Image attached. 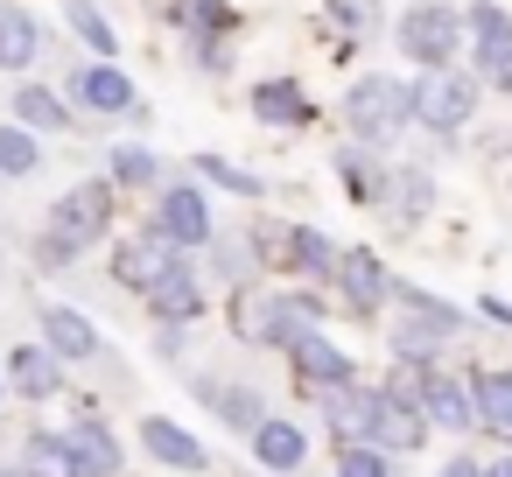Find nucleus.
I'll return each mask as SVG.
<instances>
[{
  "instance_id": "obj_16",
  "label": "nucleus",
  "mask_w": 512,
  "mask_h": 477,
  "mask_svg": "<svg viewBox=\"0 0 512 477\" xmlns=\"http://www.w3.org/2000/svg\"><path fill=\"white\" fill-rule=\"evenodd\" d=\"M43 57V22L22 0H0V78H29Z\"/></svg>"
},
{
  "instance_id": "obj_35",
  "label": "nucleus",
  "mask_w": 512,
  "mask_h": 477,
  "mask_svg": "<svg viewBox=\"0 0 512 477\" xmlns=\"http://www.w3.org/2000/svg\"><path fill=\"white\" fill-rule=\"evenodd\" d=\"M288 232H295V225H281V218H253V225H246V246H253L260 274H288Z\"/></svg>"
},
{
  "instance_id": "obj_42",
  "label": "nucleus",
  "mask_w": 512,
  "mask_h": 477,
  "mask_svg": "<svg viewBox=\"0 0 512 477\" xmlns=\"http://www.w3.org/2000/svg\"><path fill=\"white\" fill-rule=\"evenodd\" d=\"M435 477H484V463H477V456H449Z\"/></svg>"
},
{
  "instance_id": "obj_4",
  "label": "nucleus",
  "mask_w": 512,
  "mask_h": 477,
  "mask_svg": "<svg viewBox=\"0 0 512 477\" xmlns=\"http://www.w3.org/2000/svg\"><path fill=\"white\" fill-rule=\"evenodd\" d=\"M463 36H470V71L477 85L491 92H512V8H498V0H470L463 8Z\"/></svg>"
},
{
  "instance_id": "obj_41",
  "label": "nucleus",
  "mask_w": 512,
  "mask_h": 477,
  "mask_svg": "<svg viewBox=\"0 0 512 477\" xmlns=\"http://www.w3.org/2000/svg\"><path fill=\"white\" fill-rule=\"evenodd\" d=\"M155 351L176 358V351H183V323H155Z\"/></svg>"
},
{
  "instance_id": "obj_38",
  "label": "nucleus",
  "mask_w": 512,
  "mask_h": 477,
  "mask_svg": "<svg viewBox=\"0 0 512 477\" xmlns=\"http://www.w3.org/2000/svg\"><path fill=\"white\" fill-rule=\"evenodd\" d=\"M330 29H337L344 43L372 36V29H379V0H330Z\"/></svg>"
},
{
  "instance_id": "obj_37",
  "label": "nucleus",
  "mask_w": 512,
  "mask_h": 477,
  "mask_svg": "<svg viewBox=\"0 0 512 477\" xmlns=\"http://www.w3.org/2000/svg\"><path fill=\"white\" fill-rule=\"evenodd\" d=\"M337 477H393V456L379 442H337Z\"/></svg>"
},
{
  "instance_id": "obj_10",
  "label": "nucleus",
  "mask_w": 512,
  "mask_h": 477,
  "mask_svg": "<svg viewBox=\"0 0 512 477\" xmlns=\"http://www.w3.org/2000/svg\"><path fill=\"white\" fill-rule=\"evenodd\" d=\"M288 365H295V379H302V386H316V393H330V386H351V379H358V358H351L330 330L295 337V344H288Z\"/></svg>"
},
{
  "instance_id": "obj_26",
  "label": "nucleus",
  "mask_w": 512,
  "mask_h": 477,
  "mask_svg": "<svg viewBox=\"0 0 512 477\" xmlns=\"http://www.w3.org/2000/svg\"><path fill=\"white\" fill-rule=\"evenodd\" d=\"M470 393H477V428L512 442V372H470Z\"/></svg>"
},
{
  "instance_id": "obj_43",
  "label": "nucleus",
  "mask_w": 512,
  "mask_h": 477,
  "mask_svg": "<svg viewBox=\"0 0 512 477\" xmlns=\"http://www.w3.org/2000/svg\"><path fill=\"white\" fill-rule=\"evenodd\" d=\"M484 316H491V323H505V330H512V302H505V295H484Z\"/></svg>"
},
{
  "instance_id": "obj_21",
  "label": "nucleus",
  "mask_w": 512,
  "mask_h": 477,
  "mask_svg": "<svg viewBox=\"0 0 512 477\" xmlns=\"http://www.w3.org/2000/svg\"><path fill=\"white\" fill-rule=\"evenodd\" d=\"M43 344H50L64 365L99 358V330H92V316H85V309H64V302H43Z\"/></svg>"
},
{
  "instance_id": "obj_45",
  "label": "nucleus",
  "mask_w": 512,
  "mask_h": 477,
  "mask_svg": "<svg viewBox=\"0 0 512 477\" xmlns=\"http://www.w3.org/2000/svg\"><path fill=\"white\" fill-rule=\"evenodd\" d=\"M0 477H29V470H22V463H0Z\"/></svg>"
},
{
  "instance_id": "obj_34",
  "label": "nucleus",
  "mask_w": 512,
  "mask_h": 477,
  "mask_svg": "<svg viewBox=\"0 0 512 477\" xmlns=\"http://www.w3.org/2000/svg\"><path fill=\"white\" fill-rule=\"evenodd\" d=\"M29 477H78V456H71V435H29V456H22Z\"/></svg>"
},
{
  "instance_id": "obj_27",
  "label": "nucleus",
  "mask_w": 512,
  "mask_h": 477,
  "mask_svg": "<svg viewBox=\"0 0 512 477\" xmlns=\"http://www.w3.org/2000/svg\"><path fill=\"white\" fill-rule=\"evenodd\" d=\"M43 169V134H29L22 120H0V183H29Z\"/></svg>"
},
{
  "instance_id": "obj_31",
  "label": "nucleus",
  "mask_w": 512,
  "mask_h": 477,
  "mask_svg": "<svg viewBox=\"0 0 512 477\" xmlns=\"http://www.w3.org/2000/svg\"><path fill=\"white\" fill-rule=\"evenodd\" d=\"M330 267H337V246H330V232H316V225H295V232H288V274H302V281H330Z\"/></svg>"
},
{
  "instance_id": "obj_2",
  "label": "nucleus",
  "mask_w": 512,
  "mask_h": 477,
  "mask_svg": "<svg viewBox=\"0 0 512 477\" xmlns=\"http://www.w3.org/2000/svg\"><path fill=\"white\" fill-rule=\"evenodd\" d=\"M477 99H484L477 71H463V64L421 71V78H414V127L435 134L442 148H456V141L470 134V120H477Z\"/></svg>"
},
{
  "instance_id": "obj_11",
  "label": "nucleus",
  "mask_w": 512,
  "mask_h": 477,
  "mask_svg": "<svg viewBox=\"0 0 512 477\" xmlns=\"http://www.w3.org/2000/svg\"><path fill=\"white\" fill-rule=\"evenodd\" d=\"M421 414H428V428H442V435H470L477 428V393H470V379H456V372H428L421 379Z\"/></svg>"
},
{
  "instance_id": "obj_9",
  "label": "nucleus",
  "mask_w": 512,
  "mask_h": 477,
  "mask_svg": "<svg viewBox=\"0 0 512 477\" xmlns=\"http://www.w3.org/2000/svg\"><path fill=\"white\" fill-rule=\"evenodd\" d=\"M330 288H337V302H344V309L372 316V309L393 295V274H386V260H379L372 246H344V253H337V267H330Z\"/></svg>"
},
{
  "instance_id": "obj_3",
  "label": "nucleus",
  "mask_w": 512,
  "mask_h": 477,
  "mask_svg": "<svg viewBox=\"0 0 512 477\" xmlns=\"http://www.w3.org/2000/svg\"><path fill=\"white\" fill-rule=\"evenodd\" d=\"M393 50H400L407 64H421V71L456 64V57L470 50V36H463V8H456V0H407L400 22H393Z\"/></svg>"
},
{
  "instance_id": "obj_44",
  "label": "nucleus",
  "mask_w": 512,
  "mask_h": 477,
  "mask_svg": "<svg viewBox=\"0 0 512 477\" xmlns=\"http://www.w3.org/2000/svg\"><path fill=\"white\" fill-rule=\"evenodd\" d=\"M484 477H512V456H498V463H491V470H484Z\"/></svg>"
},
{
  "instance_id": "obj_30",
  "label": "nucleus",
  "mask_w": 512,
  "mask_h": 477,
  "mask_svg": "<svg viewBox=\"0 0 512 477\" xmlns=\"http://www.w3.org/2000/svg\"><path fill=\"white\" fill-rule=\"evenodd\" d=\"M64 29L92 50V57H120V29L106 22V8L99 0H64Z\"/></svg>"
},
{
  "instance_id": "obj_8",
  "label": "nucleus",
  "mask_w": 512,
  "mask_h": 477,
  "mask_svg": "<svg viewBox=\"0 0 512 477\" xmlns=\"http://www.w3.org/2000/svg\"><path fill=\"white\" fill-rule=\"evenodd\" d=\"M155 232H169L183 253H204L211 239H218V225H211V197L197 190V183H162V204H155Z\"/></svg>"
},
{
  "instance_id": "obj_32",
  "label": "nucleus",
  "mask_w": 512,
  "mask_h": 477,
  "mask_svg": "<svg viewBox=\"0 0 512 477\" xmlns=\"http://www.w3.org/2000/svg\"><path fill=\"white\" fill-rule=\"evenodd\" d=\"M190 169L211 183V190H232V197H246V204H260L267 197V176H253V169H239V162H225V155H190Z\"/></svg>"
},
{
  "instance_id": "obj_14",
  "label": "nucleus",
  "mask_w": 512,
  "mask_h": 477,
  "mask_svg": "<svg viewBox=\"0 0 512 477\" xmlns=\"http://www.w3.org/2000/svg\"><path fill=\"white\" fill-rule=\"evenodd\" d=\"M246 106H253V120H260V127H316V106H309L302 78H288V71L260 78V85L246 92Z\"/></svg>"
},
{
  "instance_id": "obj_19",
  "label": "nucleus",
  "mask_w": 512,
  "mask_h": 477,
  "mask_svg": "<svg viewBox=\"0 0 512 477\" xmlns=\"http://www.w3.org/2000/svg\"><path fill=\"white\" fill-rule=\"evenodd\" d=\"M8 113H15L29 134H71V127H78V106H71L57 85H36V78L15 85V106H8Z\"/></svg>"
},
{
  "instance_id": "obj_20",
  "label": "nucleus",
  "mask_w": 512,
  "mask_h": 477,
  "mask_svg": "<svg viewBox=\"0 0 512 477\" xmlns=\"http://www.w3.org/2000/svg\"><path fill=\"white\" fill-rule=\"evenodd\" d=\"M386 155H372V148H358V141H344L337 155H330V176H337V190L351 197V204H379V190H386Z\"/></svg>"
},
{
  "instance_id": "obj_28",
  "label": "nucleus",
  "mask_w": 512,
  "mask_h": 477,
  "mask_svg": "<svg viewBox=\"0 0 512 477\" xmlns=\"http://www.w3.org/2000/svg\"><path fill=\"white\" fill-rule=\"evenodd\" d=\"M106 183H113V190H155V183H162V155L141 148V141H113Z\"/></svg>"
},
{
  "instance_id": "obj_33",
  "label": "nucleus",
  "mask_w": 512,
  "mask_h": 477,
  "mask_svg": "<svg viewBox=\"0 0 512 477\" xmlns=\"http://www.w3.org/2000/svg\"><path fill=\"white\" fill-rule=\"evenodd\" d=\"M204 253H211V274H218V281H232V295L260 281V260H253V246H246V239H211Z\"/></svg>"
},
{
  "instance_id": "obj_18",
  "label": "nucleus",
  "mask_w": 512,
  "mask_h": 477,
  "mask_svg": "<svg viewBox=\"0 0 512 477\" xmlns=\"http://www.w3.org/2000/svg\"><path fill=\"white\" fill-rule=\"evenodd\" d=\"M246 442H253V463H260V470H274V477H295V470H302V456H309V435H302L288 414H267Z\"/></svg>"
},
{
  "instance_id": "obj_39",
  "label": "nucleus",
  "mask_w": 512,
  "mask_h": 477,
  "mask_svg": "<svg viewBox=\"0 0 512 477\" xmlns=\"http://www.w3.org/2000/svg\"><path fill=\"white\" fill-rule=\"evenodd\" d=\"M183 50H190V64L204 71V78H225L239 57H232V36H183Z\"/></svg>"
},
{
  "instance_id": "obj_17",
  "label": "nucleus",
  "mask_w": 512,
  "mask_h": 477,
  "mask_svg": "<svg viewBox=\"0 0 512 477\" xmlns=\"http://www.w3.org/2000/svg\"><path fill=\"white\" fill-rule=\"evenodd\" d=\"M8 386H15L22 400H57V393H64V358H57L50 344H15V351H8Z\"/></svg>"
},
{
  "instance_id": "obj_5",
  "label": "nucleus",
  "mask_w": 512,
  "mask_h": 477,
  "mask_svg": "<svg viewBox=\"0 0 512 477\" xmlns=\"http://www.w3.org/2000/svg\"><path fill=\"white\" fill-rule=\"evenodd\" d=\"M183 260H190V253H183L169 232L141 225V232H127V239L113 246V288H127V295H155Z\"/></svg>"
},
{
  "instance_id": "obj_23",
  "label": "nucleus",
  "mask_w": 512,
  "mask_h": 477,
  "mask_svg": "<svg viewBox=\"0 0 512 477\" xmlns=\"http://www.w3.org/2000/svg\"><path fill=\"white\" fill-rule=\"evenodd\" d=\"M71 456H78V477H120V435L106 421H78Z\"/></svg>"
},
{
  "instance_id": "obj_25",
  "label": "nucleus",
  "mask_w": 512,
  "mask_h": 477,
  "mask_svg": "<svg viewBox=\"0 0 512 477\" xmlns=\"http://www.w3.org/2000/svg\"><path fill=\"white\" fill-rule=\"evenodd\" d=\"M197 393H204V400H211V414H218L225 428H239V435H253V428L267 421V407H260V393H253V386H225V379H204Z\"/></svg>"
},
{
  "instance_id": "obj_13",
  "label": "nucleus",
  "mask_w": 512,
  "mask_h": 477,
  "mask_svg": "<svg viewBox=\"0 0 512 477\" xmlns=\"http://www.w3.org/2000/svg\"><path fill=\"white\" fill-rule=\"evenodd\" d=\"M379 211L407 232V225H421L428 211H435V169H421V162H393L386 169V190H379Z\"/></svg>"
},
{
  "instance_id": "obj_22",
  "label": "nucleus",
  "mask_w": 512,
  "mask_h": 477,
  "mask_svg": "<svg viewBox=\"0 0 512 477\" xmlns=\"http://www.w3.org/2000/svg\"><path fill=\"white\" fill-rule=\"evenodd\" d=\"M141 449H148L162 470H204V463H211L204 442H197L190 428H176L169 414H148V421H141Z\"/></svg>"
},
{
  "instance_id": "obj_1",
  "label": "nucleus",
  "mask_w": 512,
  "mask_h": 477,
  "mask_svg": "<svg viewBox=\"0 0 512 477\" xmlns=\"http://www.w3.org/2000/svg\"><path fill=\"white\" fill-rule=\"evenodd\" d=\"M337 120H344V141H358V148H372V155H393V148H400V134L414 127V78L358 71V78L344 85Z\"/></svg>"
},
{
  "instance_id": "obj_46",
  "label": "nucleus",
  "mask_w": 512,
  "mask_h": 477,
  "mask_svg": "<svg viewBox=\"0 0 512 477\" xmlns=\"http://www.w3.org/2000/svg\"><path fill=\"white\" fill-rule=\"evenodd\" d=\"M0 400H8V379H0Z\"/></svg>"
},
{
  "instance_id": "obj_24",
  "label": "nucleus",
  "mask_w": 512,
  "mask_h": 477,
  "mask_svg": "<svg viewBox=\"0 0 512 477\" xmlns=\"http://www.w3.org/2000/svg\"><path fill=\"white\" fill-rule=\"evenodd\" d=\"M176 36H239V8L232 0H169Z\"/></svg>"
},
{
  "instance_id": "obj_7",
  "label": "nucleus",
  "mask_w": 512,
  "mask_h": 477,
  "mask_svg": "<svg viewBox=\"0 0 512 477\" xmlns=\"http://www.w3.org/2000/svg\"><path fill=\"white\" fill-rule=\"evenodd\" d=\"M64 99L85 106L92 120H127L141 99H134V78L113 64V57H92V64H71L64 71Z\"/></svg>"
},
{
  "instance_id": "obj_12",
  "label": "nucleus",
  "mask_w": 512,
  "mask_h": 477,
  "mask_svg": "<svg viewBox=\"0 0 512 477\" xmlns=\"http://www.w3.org/2000/svg\"><path fill=\"white\" fill-rule=\"evenodd\" d=\"M379 400H386V386H330L323 393V421H330V435L337 442H372L379 435Z\"/></svg>"
},
{
  "instance_id": "obj_40",
  "label": "nucleus",
  "mask_w": 512,
  "mask_h": 477,
  "mask_svg": "<svg viewBox=\"0 0 512 477\" xmlns=\"http://www.w3.org/2000/svg\"><path fill=\"white\" fill-rule=\"evenodd\" d=\"M78 253H85V246H71L64 232H43V239H36V260H43V267H71Z\"/></svg>"
},
{
  "instance_id": "obj_15",
  "label": "nucleus",
  "mask_w": 512,
  "mask_h": 477,
  "mask_svg": "<svg viewBox=\"0 0 512 477\" xmlns=\"http://www.w3.org/2000/svg\"><path fill=\"white\" fill-rule=\"evenodd\" d=\"M435 428H428V414H421V393H400V386H386V400H379V449L386 456H414L421 442H428Z\"/></svg>"
},
{
  "instance_id": "obj_36",
  "label": "nucleus",
  "mask_w": 512,
  "mask_h": 477,
  "mask_svg": "<svg viewBox=\"0 0 512 477\" xmlns=\"http://www.w3.org/2000/svg\"><path fill=\"white\" fill-rule=\"evenodd\" d=\"M393 302H400V316H428V323H442L449 337H456V323H463V309L435 302V295H428V288H414V281H393Z\"/></svg>"
},
{
  "instance_id": "obj_6",
  "label": "nucleus",
  "mask_w": 512,
  "mask_h": 477,
  "mask_svg": "<svg viewBox=\"0 0 512 477\" xmlns=\"http://www.w3.org/2000/svg\"><path fill=\"white\" fill-rule=\"evenodd\" d=\"M113 204H120V190H113L106 176H85V183H71V190L50 204V232H64L71 246H99V239L113 232Z\"/></svg>"
},
{
  "instance_id": "obj_29",
  "label": "nucleus",
  "mask_w": 512,
  "mask_h": 477,
  "mask_svg": "<svg viewBox=\"0 0 512 477\" xmlns=\"http://www.w3.org/2000/svg\"><path fill=\"white\" fill-rule=\"evenodd\" d=\"M148 309H155L162 323H190V316L204 309V281H197V267L183 260V267H176V274H169V281L148 295Z\"/></svg>"
}]
</instances>
